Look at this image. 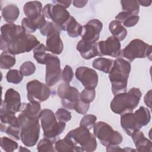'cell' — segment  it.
<instances>
[{"label":"cell","mask_w":152,"mask_h":152,"mask_svg":"<svg viewBox=\"0 0 152 152\" xmlns=\"http://www.w3.org/2000/svg\"><path fill=\"white\" fill-rule=\"evenodd\" d=\"M52 2L53 4H59L66 9L67 8H68L70 6L72 1H66V0L65 1L57 0V1H52Z\"/></svg>","instance_id":"cell-46"},{"label":"cell","mask_w":152,"mask_h":152,"mask_svg":"<svg viewBox=\"0 0 152 152\" xmlns=\"http://www.w3.org/2000/svg\"><path fill=\"white\" fill-rule=\"evenodd\" d=\"M23 75L20 71L17 69H10L6 75V79L8 83L12 84H19L23 80Z\"/></svg>","instance_id":"cell-35"},{"label":"cell","mask_w":152,"mask_h":152,"mask_svg":"<svg viewBox=\"0 0 152 152\" xmlns=\"http://www.w3.org/2000/svg\"><path fill=\"white\" fill-rule=\"evenodd\" d=\"M121 125L125 133L131 136L132 134L138 129L136 119L134 113L126 112L121 116Z\"/></svg>","instance_id":"cell-21"},{"label":"cell","mask_w":152,"mask_h":152,"mask_svg":"<svg viewBox=\"0 0 152 152\" xmlns=\"http://www.w3.org/2000/svg\"><path fill=\"white\" fill-rule=\"evenodd\" d=\"M139 5H141L144 7H148L151 4V1H147V0H139L138 1Z\"/></svg>","instance_id":"cell-48"},{"label":"cell","mask_w":152,"mask_h":152,"mask_svg":"<svg viewBox=\"0 0 152 152\" xmlns=\"http://www.w3.org/2000/svg\"><path fill=\"white\" fill-rule=\"evenodd\" d=\"M65 137L73 142L74 151L92 152L96 150V137L86 128L80 126L69 131Z\"/></svg>","instance_id":"cell-4"},{"label":"cell","mask_w":152,"mask_h":152,"mask_svg":"<svg viewBox=\"0 0 152 152\" xmlns=\"http://www.w3.org/2000/svg\"><path fill=\"white\" fill-rule=\"evenodd\" d=\"M121 52L122 55L130 62L136 58L146 57L151 60V46L140 39L131 40Z\"/></svg>","instance_id":"cell-9"},{"label":"cell","mask_w":152,"mask_h":152,"mask_svg":"<svg viewBox=\"0 0 152 152\" xmlns=\"http://www.w3.org/2000/svg\"><path fill=\"white\" fill-rule=\"evenodd\" d=\"M39 44L40 42L34 36L24 31L17 35L8 43L7 50L14 55H18L30 52Z\"/></svg>","instance_id":"cell-7"},{"label":"cell","mask_w":152,"mask_h":152,"mask_svg":"<svg viewBox=\"0 0 152 152\" xmlns=\"http://www.w3.org/2000/svg\"><path fill=\"white\" fill-rule=\"evenodd\" d=\"M103 28L102 23L97 19H93L82 26L81 36L85 42L96 43L99 40L100 33Z\"/></svg>","instance_id":"cell-15"},{"label":"cell","mask_w":152,"mask_h":152,"mask_svg":"<svg viewBox=\"0 0 152 152\" xmlns=\"http://www.w3.org/2000/svg\"><path fill=\"white\" fill-rule=\"evenodd\" d=\"M27 97L29 102H45L49 97L50 90L49 87L37 80H33L27 84Z\"/></svg>","instance_id":"cell-12"},{"label":"cell","mask_w":152,"mask_h":152,"mask_svg":"<svg viewBox=\"0 0 152 152\" xmlns=\"http://www.w3.org/2000/svg\"><path fill=\"white\" fill-rule=\"evenodd\" d=\"M60 29L52 22L47 21L45 25L40 30V32L42 35L44 36H49L55 33L60 32Z\"/></svg>","instance_id":"cell-36"},{"label":"cell","mask_w":152,"mask_h":152,"mask_svg":"<svg viewBox=\"0 0 152 152\" xmlns=\"http://www.w3.org/2000/svg\"><path fill=\"white\" fill-rule=\"evenodd\" d=\"M73 5L76 8H83L85 7L88 2L87 1H81V0H76L73 1L72 2Z\"/></svg>","instance_id":"cell-47"},{"label":"cell","mask_w":152,"mask_h":152,"mask_svg":"<svg viewBox=\"0 0 152 152\" xmlns=\"http://www.w3.org/2000/svg\"><path fill=\"white\" fill-rule=\"evenodd\" d=\"M77 50L81 57L85 59H90L97 56L96 43H91L81 40L77 45Z\"/></svg>","instance_id":"cell-22"},{"label":"cell","mask_w":152,"mask_h":152,"mask_svg":"<svg viewBox=\"0 0 152 152\" xmlns=\"http://www.w3.org/2000/svg\"><path fill=\"white\" fill-rule=\"evenodd\" d=\"M46 48L47 50L52 54L59 55L62 52L64 44L60 37V32L55 33L47 37Z\"/></svg>","instance_id":"cell-20"},{"label":"cell","mask_w":152,"mask_h":152,"mask_svg":"<svg viewBox=\"0 0 152 152\" xmlns=\"http://www.w3.org/2000/svg\"><path fill=\"white\" fill-rule=\"evenodd\" d=\"M123 11L130 12L134 15H138L140 11V5L138 1L128 0L121 1Z\"/></svg>","instance_id":"cell-31"},{"label":"cell","mask_w":152,"mask_h":152,"mask_svg":"<svg viewBox=\"0 0 152 152\" xmlns=\"http://www.w3.org/2000/svg\"><path fill=\"white\" fill-rule=\"evenodd\" d=\"M35 65L31 61L24 62L20 66V71L24 77L30 76L35 72Z\"/></svg>","instance_id":"cell-39"},{"label":"cell","mask_w":152,"mask_h":152,"mask_svg":"<svg viewBox=\"0 0 152 152\" xmlns=\"http://www.w3.org/2000/svg\"><path fill=\"white\" fill-rule=\"evenodd\" d=\"M131 68V64L124 59L119 58L114 61L113 67L109 73L112 92L114 95L126 92Z\"/></svg>","instance_id":"cell-1"},{"label":"cell","mask_w":152,"mask_h":152,"mask_svg":"<svg viewBox=\"0 0 152 152\" xmlns=\"http://www.w3.org/2000/svg\"><path fill=\"white\" fill-rule=\"evenodd\" d=\"M74 77V73L72 68L66 65L65 66L63 71H62V77L64 81L66 83L69 84L72 81Z\"/></svg>","instance_id":"cell-43"},{"label":"cell","mask_w":152,"mask_h":152,"mask_svg":"<svg viewBox=\"0 0 152 152\" xmlns=\"http://www.w3.org/2000/svg\"><path fill=\"white\" fill-rule=\"evenodd\" d=\"M1 103L7 110L15 113L20 111L22 106L20 93L13 88H9L7 90L4 100Z\"/></svg>","instance_id":"cell-18"},{"label":"cell","mask_w":152,"mask_h":152,"mask_svg":"<svg viewBox=\"0 0 152 152\" xmlns=\"http://www.w3.org/2000/svg\"><path fill=\"white\" fill-rule=\"evenodd\" d=\"M57 93L61 100L62 106L66 109L74 110L75 103L80 99L78 90L64 82L58 87Z\"/></svg>","instance_id":"cell-13"},{"label":"cell","mask_w":152,"mask_h":152,"mask_svg":"<svg viewBox=\"0 0 152 152\" xmlns=\"http://www.w3.org/2000/svg\"><path fill=\"white\" fill-rule=\"evenodd\" d=\"M55 150L56 151H74V145L68 138L59 140L55 144Z\"/></svg>","instance_id":"cell-32"},{"label":"cell","mask_w":152,"mask_h":152,"mask_svg":"<svg viewBox=\"0 0 152 152\" xmlns=\"http://www.w3.org/2000/svg\"><path fill=\"white\" fill-rule=\"evenodd\" d=\"M75 74L85 88L94 89L97 87L99 77L95 70L86 66H80L77 68Z\"/></svg>","instance_id":"cell-16"},{"label":"cell","mask_w":152,"mask_h":152,"mask_svg":"<svg viewBox=\"0 0 152 152\" xmlns=\"http://www.w3.org/2000/svg\"><path fill=\"white\" fill-rule=\"evenodd\" d=\"M90 107V104L86 103L79 99L75 103L74 107V110L78 113L84 115L86 114Z\"/></svg>","instance_id":"cell-42"},{"label":"cell","mask_w":152,"mask_h":152,"mask_svg":"<svg viewBox=\"0 0 152 152\" xmlns=\"http://www.w3.org/2000/svg\"><path fill=\"white\" fill-rule=\"evenodd\" d=\"M134 114L136 119L138 129H140L142 126L147 125L150 121V112L147 107L140 106Z\"/></svg>","instance_id":"cell-25"},{"label":"cell","mask_w":152,"mask_h":152,"mask_svg":"<svg viewBox=\"0 0 152 152\" xmlns=\"http://www.w3.org/2000/svg\"><path fill=\"white\" fill-rule=\"evenodd\" d=\"M109 29L112 36L117 39L119 42L124 40L127 36L126 29L118 20L112 21L109 25Z\"/></svg>","instance_id":"cell-27"},{"label":"cell","mask_w":152,"mask_h":152,"mask_svg":"<svg viewBox=\"0 0 152 152\" xmlns=\"http://www.w3.org/2000/svg\"><path fill=\"white\" fill-rule=\"evenodd\" d=\"M65 30L69 37L72 38L77 37L81 34L82 26L76 21L74 17L71 16L66 24Z\"/></svg>","instance_id":"cell-29"},{"label":"cell","mask_w":152,"mask_h":152,"mask_svg":"<svg viewBox=\"0 0 152 152\" xmlns=\"http://www.w3.org/2000/svg\"><path fill=\"white\" fill-rule=\"evenodd\" d=\"M42 14L50 19L60 30H65L66 24L71 15L66 8L59 4H48L43 8Z\"/></svg>","instance_id":"cell-10"},{"label":"cell","mask_w":152,"mask_h":152,"mask_svg":"<svg viewBox=\"0 0 152 152\" xmlns=\"http://www.w3.org/2000/svg\"><path fill=\"white\" fill-rule=\"evenodd\" d=\"M93 133L100 143L106 147L118 145L123 140V137L120 132L113 130L110 125L103 121L95 123Z\"/></svg>","instance_id":"cell-6"},{"label":"cell","mask_w":152,"mask_h":152,"mask_svg":"<svg viewBox=\"0 0 152 152\" xmlns=\"http://www.w3.org/2000/svg\"><path fill=\"white\" fill-rule=\"evenodd\" d=\"M44 138L54 142L59 135L64 131L65 122L57 121L55 114L48 109H43L39 116Z\"/></svg>","instance_id":"cell-5"},{"label":"cell","mask_w":152,"mask_h":152,"mask_svg":"<svg viewBox=\"0 0 152 152\" xmlns=\"http://www.w3.org/2000/svg\"><path fill=\"white\" fill-rule=\"evenodd\" d=\"M115 19L124 26L126 27H132L138 23L140 17L138 15H134L130 12L122 11L118 14L115 17Z\"/></svg>","instance_id":"cell-26"},{"label":"cell","mask_w":152,"mask_h":152,"mask_svg":"<svg viewBox=\"0 0 152 152\" xmlns=\"http://www.w3.org/2000/svg\"><path fill=\"white\" fill-rule=\"evenodd\" d=\"M21 26L27 34L33 33L36 30L32 21L27 17L23 18L21 21Z\"/></svg>","instance_id":"cell-44"},{"label":"cell","mask_w":152,"mask_h":152,"mask_svg":"<svg viewBox=\"0 0 152 152\" xmlns=\"http://www.w3.org/2000/svg\"><path fill=\"white\" fill-rule=\"evenodd\" d=\"M120 42L113 36L109 37L105 41L96 43L97 56H110L114 58L119 56L121 53Z\"/></svg>","instance_id":"cell-14"},{"label":"cell","mask_w":152,"mask_h":152,"mask_svg":"<svg viewBox=\"0 0 152 152\" xmlns=\"http://www.w3.org/2000/svg\"><path fill=\"white\" fill-rule=\"evenodd\" d=\"M2 17L8 23H13L20 15V10L18 7L14 4H10L5 6L1 10Z\"/></svg>","instance_id":"cell-24"},{"label":"cell","mask_w":152,"mask_h":152,"mask_svg":"<svg viewBox=\"0 0 152 152\" xmlns=\"http://www.w3.org/2000/svg\"><path fill=\"white\" fill-rule=\"evenodd\" d=\"M97 121V117L94 115H85L80 122V126L91 129Z\"/></svg>","instance_id":"cell-40"},{"label":"cell","mask_w":152,"mask_h":152,"mask_svg":"<svg viewBox=\"0 0 152 152\" xmlns=\"http://www.w3.org/2000/svg\"><path fill=\"white\" fill-rule=\"evenodd\" d=\"M15 64V55L10 53L7 50H4L0 56V66L1 69H8Z\"/></svg>","instance_id":"cell-30"},{"label":"cell","mask_w":152,"mask_h":152,"mask_svg":"<svg viewBox=\"0 0 152 152\" xmlns=\"http://www.w3.org/2000/svg\"><path fill=\"white\" fill-rule=\"evenodd\" d=\"M96 97V91L94 88H85L80 93V99L86 103L90 104Z\"/></svg>","instance_id":"cell-37"},{"label":"cell","mask_w":152,"mask_h":152,"mask_svg":"<svg viewBox=\"0 0 152 152\" xmlns=\"http://www.w3.org/2000/svg\"><path fill=\"white\" fill-rule=\"evenodd\" d=\"M19 151H30V150L26 148H23L22 146H20V149L18 150Z\"/></svg>","instance_id":"cell-49"},{"label":"cell","mask_w":152,"mask_h":152,"mask_svg":"<svg viewBox=\"0 0 152 152\" xmlns=\"http://www.w3.org/2000/svg\"><path fill=\"white\" fill-rule=\"evenodd\" d=\"M114 64V61L111 59L106 58H97L93 62V66L94 68L99 70L104 73L108 74L112 69Z\"/></svg>","instance_id":"cell-28"},{"label":"cell","mask_w":152,"mask_h":152,"mask_svg":"<svg viewBox=\"0 0 152 152\" xmlns=\"http://www.w3.org/2000/svg\"><path fill=\"white\" fill-rule=\"evenodd\" d=\"M18 119L21 128L20 138L26 147H33L38 141L40 135L39 117H34L20 111Z\"/></svg>","instance_id":"cell-2"},{"label":"cell","mask_w":152,"mask_h":152,"mask_svg":"<svg viewBox=\"0 0 152 152\" xmlns=\"http://www.w3.org/2000/svg\"><path fill=\"white\" fill-rule=\"evenodd\" d=\"M131 137L134 142L137 151L140 152H151L152 151L151 141L144 136L143 132L140 129L135 131Z\"/></svg>","instance_id":"cell-19"},{"label":"cell","mask_w":152,"mask_h":152,"mask_svg":"<svg viewBox=\"0 0 152 152\" xmlns=\"http://www.w3.org/2000/svg\"><path fill=\"white\" fill-rule=\"evenodd\" d=\"M45 64L46 65V84L48 87H52L62 77L60 59L56 55L48 53Z\"/></svg>","instance_id":"cell-11"},{"label":"cell","mask_w":152,"mask_h":152,"mask_svg":"<svg viewBox=\"0 0 152 152\" xmlns=\"http://www.w3.org/2000/svg\"><path fill=\"white\" fill-rule=\"evenodd\" d=\"M46 46L42 43L38 45L33 50V56L36 61L40 64H45L48 55Z\"/></svg>","instance_id":"cell-33"},{"label":"cell","mask_w":152,"mask_h":152,"mask_svg":"<svg viewBox=\"0 0 152 152\" xmlns=\"http://www.w3.org/2000/svg\"><path fill=\"white\" fill-rule=\"evenodd\" d=\"M42 4L40 2L34 1H29L23 7V11L26 17L29 19H34L42 14Z\"/></svg>","instance_id":"cell-23"},{"label":"cell","mask_w":152,"mask_h":152,"mask_svg":"<svg viewBox=\"0 0 152 152\" xmlns=\"http://www.w3.org/2000/svg\"><path fill=\"white\" fill-rule=\"evenodd\" d=\"M1 147L5 151L12 152L18 147V145L13 140L7 137H3L1 139Z\"/></svg>","instance_id":"cell-34"},{"label":"cell","mask_w":152,"mask_h":152,"mask_svg":"<svg viewBox=\"0 0 152 152\" xmlns=\"http://www.w3.org/2000/svg\"><path fill=\"white\" fill-rule=\"evenodd\" d=\"M151 90H150L145 95L144 97V101L147 106L149 108H151Z\"/></svg>","instance_id":"cell-45"},{"label":"cell","mask_w":152,"mask_h":152,"mask_svg":"<svg viewBox=\"0 0 152 152\" xmlns=\"http://www.w3.org/2000/svg\"><path fill=\"white\" fill-rule=\"evenodd\" d=\"M55 116L58 121L62 122H68L72 118L71 113L64 108L58 109L55 112Z\"/></svg>","instance_id":"cell-41"},{"label":"cell","mask_w":152,"mask_h":152,"mask_svg":"<svg viewBox=\"0 0 152 152\" xmlns=\"http://www.w3.org/2000/svg\"><path fill=\"white\" fill-rule=\"evenodd\" d=\"M37 150L39 152L43 151H54L55 147H53V142L47 139L44 138L42 139L38 143L37 146Z\"/></svg>","instance_id":"cell-38"},{"label":"cell","mask_w":152,"mask_h":152,"mask_svg":"<svg viewBox=\"0 0 152 152\" xmlns=\"http://www.w3.org/2000/svg\"><path fill=\"white\" fill-rule=\"evenodd\" d=\"M25 31L21 26L14 23H7L1 28V42L0 49L2 50H7L8 43L17 35Z\"/></svg>","instance_id":"cell-17"},{"label":"cell","mask_w":152,"mask_h":152,"mask_svg":"<svg viewBox=\"0 0 152 152\" xmlns=\"http://www.w3.org/2000/svg\"><path fill=\"white\" fill-rule=\"evenodd\" d=\"M0 119L1 132L6 133L15 140L21 139V128L18 117H16L15 113L7 110L2 103L0 108Z\"/></svg>","instance_id":"cell-8"},{"label":"cell","mask_w":152,"mask_h":152,"mask_svg":"<svg viewBox=\"0 0 152 152\" xmlns=\"http://www.w3.org/2000/svg\"><path fill=\"white\" fill-rule=\"evenodd\" d=\"M142 93L139 88H131L128 93H122L115 95L110 102V109L113 112L122 115L132 112L138 106Z\"/></svg>","instance_id":"cell-3"}]
</instances>
